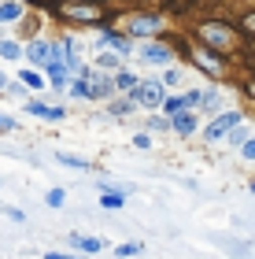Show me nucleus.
<instances>
[{
	"mask_svg": "<svg viewBox=\"0 0 255 259\" xmlns=\"http://www.w3.org/2000/svg\"><path fill=\"white\" fill-rule=\"evenodd\" d=\"M130 100L137 104V108H163V81H144V85H137L130 93Z\"/></svg>",
	"mask_w": 255,
	"mask_h": 259,
	"instance_id": "f257e3e1",
	"label": "nucleus"
},
{
	"mask_svg": "<svg viewBox=\"0 0 255 259\" xmlns=\"http://www.w3.org/2000/svg\"><path fill=\"white\" fill-rule=\"evenodd\" d=\"M237 126H240V111H226V115H218V119L203 130V137L207 141H222L226 134H233Z\"/></svg>",
	"mask_w": 255,
	"mask_h": 259,
	"instance_id": "f03ea898",
	"label": "nucleus"
},
{
	"mask_svg": "<svg viewBox=\"0 0 255 259\" xmlns=\"http://www.w3.org/2000/svg\"><path fill=\"white\" fill-rule=\"evenodd\" d=\"M200 37L207 45H215V49H233V30H226V26H215V22H203L200 26Z\"/></svg>",
	"mask_w": 255,
	"mask_h": 259,
	"instance_id": "7ed1b4c3",
	"label": "nucleus"
},
{
	"mask_svg": "<svg viewBox=\"0 0 255 259\" xmlns=\"http://www.w3.org/2000/svg\"><path fill=\"white\" fill-rule=\"evenodd\" d=\"M60 15H67V19H82V22H100L104 8H100V4H63Z\"/></svg>",
	"mask_w": 255,
	"mask_h": 259,
	"instance_id": "20e7f679",
	"label": "nucleus"
},
{
	"mask_svg": "<svg viewBox=\"0 0 255 259\" xmlns=\"http://www.w3.org/2000/svg\"><path fill=\"white\" fill-rule=\"evenodd\" d=\"M203 93H185V97H167L163 100V111H167V119H178V115H185V108H196L200 104Z\"/></svg>",
	"mask_w": 255,
	"mask_h": 259,
	"instance_id": "39448f33",
	"label": "nucleus"
},
{
	"mask_svg": "<svg viewBox=\"0 0 255 259\" xmlns=\"http://www.w3.org/2000/svg\"><path fill=\"white\" fill-rule=\"evenodd\" d=\"M137 56H141L144 63H152V67H170V63H174V52L167 49V45H156V41H152V45H144V49L137 52Z\"/></svg>",
	"mask_w": 255,
	"mask_h": 259,
	"instance_id": "423d86ee",
	"label": "nucleus"
},
{
	"mask_svg": "<svg viewBox=\"0 0 255 259\" xmlns=\"http://www.w3.org/2000/svg\"><path fill=\"white\" fill-rule=\"evenodd\" d=\"M26 111L37 115V119H44V122H60V119H67V108H60V104H41V100H26Z\"/></svg>",
	"mask_w": 255,
	"mask_h": 259,
	"instance_id": "0eeeda50",
	"label": "nucleus"
},
{
	"mask_svg": "<svg viewBox=\"0 0 255 259\" xmlns=\"http://www.w3.org/2000/svg\"><path fill=\"white\" fill-rule=\"evenodd\" d=\"M111 93H115V74H92L89 70V100L111 97Z\"/></svg>",
	"mask_w": 255,
	"mask_h": 259,
	"instance_id": "6e6552de",
	"label": "nucleus"
},
{
	"mask_svg": "<svg viewBox=\"0 0 255 259\" xmlns=\"http://www.w3.org/2000/svg\"><path fill=\"white\" fill-rule=\"evenodd\" d=\"M130 33L133 37H152V33H159V19L156 15H137V19H130Z\"/></svg>",
	"mask_w": 255,
	"mask_h": 259,
	"instance_id": "1a4fd4ad",
	"label": "nucleus"
},
{
	"mask_svg": "<svg viewBox=\"0 0 255 259\" xmlns=\"http://www.w3.org/2000/svg\"><path fill=\"white\" fill-rule=\"evenodd\" d=\"M56 49H60V45H48V41H33L30 49H26V56H30L33 63H44V67H48V63H52V56H56Z\"/></svg>",
	"mask_w": 255,
	"mask_h": 259,
	"instance_id": "9d476101",
	"label": "nucleus"
},
{
	"mask_svg": "<svg viewBox=\"0 0 255 259\" xmlns=\"http://www.w3.org/2000/svg\"><path fill=\"white\" fill-rule=\"evenodd\" d=\"M22 15H26V4H22V0H0V22H19Z\"/></svg>",
	"mask_w": 255,
	"mask_h": 259,
	"instance_id": "9b49d317",
	"label": "nucleus"
},
{
	"mask_svg": "<svg viewBox=\"0 0 255 259\" xmlns=\"http://www.w3.org/2000/svg\"><path fill=\"white\" fill-rule=\"evenodd\" d=\"M100 45H104V49H115V52H133L130 37H122V33H111V30L100 33Z\"/></svg>",
	"mask_w": 255,
	"mask_h": 259,
	"instance_id": "f8f14e48",
	"label": "nucleus"
},
{
	"mask_svg": "<svg viewBox=\"0 0 255 259\" xmlns=\"http://www.w3.org/2000/svg\"><path fill=\"white\" fill-rule=\"evenodd\" d=\"M100 207L104 211H122L126 207V193L122 189H104L100 193Z\"/></svg>",
	"mask_w": 255,
	"mask_h": 259,
	"instance_id": "ddd939ff",
	"label": "nucleus"
},
{
	"mask_svg": "<svg viewBox=\"0 0 255 259\" xmlns=\"http://www.w3.org/2000/svg\"><path fill=\"white\" fill-rule=\"evenodd\" d=\"M170 130H174V134H181V137L196 134V115L185 111V115H178V119H170Z\"/></svg>",
	"mask_w": 255,
	"mask_h": 259,
	"instance_id": "4468645a",
	"label": "nucleus"
},
{
	"mask_svg": "<svg viewBox=\"0 0 255 259\" xmlns=\"http://www.w3.org/2000/svg\"><path fill=\"white\" fill-rule=\"evenodd\" d=\"M71 244H74L78 252H89V255L104 248V241H100V237H85V233H71Z\"/></svg>",
	"mask_w": 255,
	"mask_h": 259,
	"instance_id": "2eb2a0df",
	"label": "nucleus"
},
{
	"mask_svg": "<svg viewBox=\"0 0 255 259\" xmlns=\"http://www.w3.org/2000/svg\"><path fill=\"white\" fill-rule=\"evenodd\" d=\"M192 60L200 63L207 74H218V70H222V60H215V56H211V52H203V49H200V52H192Z\"/></svg>",
	"mask_w": 255,
	"mask_h": 259,
	"instance_id": "dca6fc26",
	"label": "nucleus"
},
{
	"mask_svg": "<svg viewBox=\"0 0 255 259\" xmlns=\"http://www.w3.org/2000/svg\"><path fill=\"white\" fill-rule=\"evenodd\" d=\"M137 85H141V81H137L130 70H115V89H119V93H133Z\"/></svg>",
	"mask_w": 255,
	"mask_h": 259,
	"instance_id": "f3484780",
	"label": "nucleus"
},
{
	"mask_svg": "<svg viewBox=\"0 0 255 259\" xmlns=\"http://www.w3.org/2000/svg\"><path fill=\"white\" fill-rule=\"evenodd\" d=\"M56 163H63V167H74V170H89V163L82 159V156H74V152H56Z\"/></svg>",
	"mask_w": 255,
	"mask_h": 259,
	"instance_id": "a211bd4d",
	"label": "nucleus"
},
{
	"mask_svg": "<svg viewBox=\"0 0 255 259\" xmlns=\"http://www.w3.org/2000/svg\"><path fill=\"white\" fill-rule=\"evenodd\" d=\"M141 252H144L141 241H130V244H119V248H115V255H119V259H130V255H141Z\"/></svg>",
	"mask_w": 255,
	"mask_h": 259,
	"instance_id": "6ab92c4d",
	"label": "nucleus"
},
{
	"mask_svg": "<svg viewBox=\"0 0 255 259\" xmlns=\"http://www.w3.org/2000/svg\"><path fill=\"white\" fill-rule=\"evenodd\" d=\"M19 81H26L30 89H41V85H48V81H44V78L37 74V70H26V67H22V74H19Z\"/></svg>",
	"mask_w": 255,
	"mask_h": 259,
	"instance_id": "aec40b11",
	"label": "nucleus"
},
{
	"mask_svg": "<svg viewBox=\"0 0 255 259\" xmlns=\"http://www.w3.org/2000/svg\"><path fill=\"white\" fill-rule=\"evenodd\" d=\"M63 200H67V193L60 189V185H56V189H48V193H44V204H48V207H63Z\"/></svg>",
	"mask_w": 255,
	"mask_h": 259,
	"instance_id": "412c9836",
	"label": "nucleus"
},
{
	"mask_svg": "<svg viewBox=\"0 0 255 259\" xmlns=\"http://www.w3.org/2000/svg\"><path fill=\"white\" fill-rule=\"evenodd\" d=\"M71 93H74V97H85V100H89V70H85L82 78H74V85H71Z\"/></svg>",
	"mask_w": 255,
	"mask_h": 259,
	"instance_id": "4be33fe9",
	"label": "nucleus"
},
{
	"mask_svg": "<svg viewBox=\"0 0 255 259\" xmlns=\"http://www.w3.org/2000/svg\"><path fill=\"white\" fill-rule=\"evenodd\" d=\"M0 56H4V60H19L22 49H19L15 41H0Z\"/></svg>",
	"mask_w": 255,
	"mask_h": 259,
	"instance_id": "5701e85b",
	"label": "nucleus"
},
{
	"mask_svg": "<svg viewBox=\"0 0 255 259\" xmlns=\"http://www.w3.org/2000/svg\"><path fill=\"white\" fill-rule=\"evenodd\" d=\"M100 67L104 70H119V52H104L100 56Z\"/></svg>",
	"mask_w": 255,
	"mask_h": 259,
	"instance_id": "b1692460",
	"label": "nucleus"
},
{
	"mask_svg": "<svg viewBox=\"0 0 255 259\" xmlns=\"http://www.w3.org/2000/svg\"><path fill=\"white\" fill-rule=\"evenodd\" d=\"M133 108H137L133 100H115V104H111V111H115V115H130Z\"/></svg>",
	"mask_w": 255,
	"mask_h": 259,
	"instance_id": "393cba45",
	"label": "nucleus"
},
{
	"mask_svg": "<svg viewBox=\"0 0 255 259\" xmlns=\"http://www.w3.org/2000/svg\"><path fill=\"white\" fill-rule=\"evenodd\" d=\"M0 211H4V215H8L11 222H26V215H22L19 207H8V204H0Z\"/></svg>",
	"mask_w": 255,
	"mask_h": 259,
	"instance_id": "a878e982",
	"label": "nucleus"
},
{
	"mask_svg": "<svg viewBox=\"0 0 255 259\" xmlns=\"http://www.w3.org/2000/svg\"><path fill=\"white\" fill-rule=\"evenodd\" d=\"M133 148L148 152V148H152V137H148V134H137V137H133Z\"/></svg>",
	"mask_w": 255,
	"mask_h": 259,
	"instance_id": "bb28decb",
	"label": "nucleus"
},
{
	"mask_svg": "<svg viewBox=\"0 0 255 259\" xmlns=\"http://www.w3.org/2000/svg\"><path fill=\"white\" fill-rule=\"evenodd\" d=\"M174 81H181V70L178 67H170L167 74H163V85H174Z\"/></svg>",
	"mask_w": 255,
	"mask_h": 259,
	"instance_id": "cd10ccee",
	"label": "nucleus"
},
{
	"mask_svg": "<svg viewBox=\"0 0 255 259\" xmlns=\"http://www.w3.org/2000/svg\"><path fill=\"white\" fill-rule=\"evenodd\" d=\"M244 141H248V134H244V130H233V134H229V145H244Z\"/></svg>",
	"mask_w": 255,
	"mask_h": 259,
	"instance_id": "c85d7f7f",
	"label": "nucleus"
},
{
	"mask_svg": "<svg viewBox=\"0 0 255 259\" xmlns=\"http://www.w3.org/2000/svg\"><path fill=\"white\" fill-rule=\"evenodd\" d=\"M240 152H244V159H255V141L248 137V141H244V145H240Z\"/></svg>",
	"mask_w": 255,
	"mask_h": 259,
	"instance_id": "c756f323",
	"label": "nucleus"
},
{
	"mask_svg": "<svg viewBox=\"0 0 255 259\" xmlns=\"http://www.w3.org/2000/svg\"><path fill=\"white\" fill-rule=\"evenodd\" d=\"M0 130H19V122L11 119V115H0Z\"/></svg>",
	"mask_w": 255,
	"mask_h": 259,
	"instance_id": "7c9ffc66",
	"label": "nucleus"
},
{
	"mask_svg": "<svg viewBox=\"0 0 255 259\" xmlns=\"http://www.w3.org/2000/svg\"><path fill=\"white\" fill-rule=\"evenodd\" d=\"M44 259H74V255H67V252H48Z\"/></svg>",
	"mask_w": 255,
	"mask_h": 259,
	"instance_id": "2f4dec72",
	"label": "nucleus"
},
{
	"mask_svg": "<svg viewBox=\"0 0 255 259\" xmlns=\"http://www.w3.org/2000/svg\"><path fill=\"white\" fill-rule=\"evenodd\" d=\"M244 26H248V30H255V15H248V19H244Z\"/></svg>",
	"mask_w": 255,
	"mask_h": 259,
	"instance_id": "473e14b6",
	"label": "nucleus"
},
{
	"mask_svg": "<svg viewBox=\"0 0 255 259\" xmlns=\"http://www.w3.org/2000/svg\"><path fill=\"white\" fill-rule=\"evenodd\" d=\"M8 85V78H4V70H0V89H4Z\"/></svg>",
	"mask_w": 255,
	"mask_h": 259,
	"instance_id": "72a5a7b5",
	"label": "nucleus"
},
{
	"mask_svg": "<svg viewBox=\"0 0 255 259\" xmlns=\"http://www.w3.org/2000/svg\"><path fill=\"white\" fill-rule=\"evenodd\" d=\"M74 259H85V255H74Z\"/></svg>",
	"mask_w": 255,
	"mask_h": 259,
	"instance_id": "f704fd0d",
	"label": "nucleus"
},
{
	"mask_svg": "<svg viewBox=\"0 0 255 259\" xmlns=\"http://www.w3.org/2000/svg\"><path fill=\"white\" fill-rule=\"evenodd\" d=\"M251 189H255V182H251Z\"/></svg>",
	"mask_w": 255,
	"mask_h": 259,
	"instance_id": "c9c22d12",
	"label": "nucleus"
}]
</instances>
